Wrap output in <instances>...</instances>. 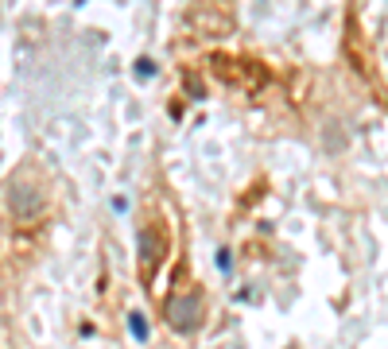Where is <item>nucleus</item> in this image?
Instances as JSON below:
<instances>
[{"label": "nucleus", "mask_w": 388, "mask_h": 349, "mask_svg": "<svg viewBox=\"0 0 388 349\" xmlns=\"http://www.w3.org/2000/svg\"><path fill=\"white\" fill-rule=\"evenodd\" d=\"M167 326L175 330V334H194V330L202 326V299H198V291L171 299L167 303Z\"/></svg>", "instance_id": "f257e3e1"}, {"label": "nucleus", "mask_w": 388, "mask_h": 349, "mask_svg": "<svg viewBox=\"0 0 388 349\" xmlns=\"http://www.w3.org/2000/svg\"><path fill=\"white\" fill-rule=\"evenodd\" d=\"M8 206H12L16 218H31V214L43 210V194H39L35 187H23V182H16V187L8 190Z\"/></svg>", "instance_id": "f03ea898"}, {"label": "nucleus", "mask_w": 388, "mask_h": 349, "mask_svg": "<svg viewBox=\"0 0 388 349\" xmlns=\"http://www.w3.org/2000/svg\"><path fill=\"white\" fill-rule=\"evenodd\" d=\"M128 330H132V338H136V342H148V322H144V314H140V311L128 314Z\"/></svg>", "instance_id": "7ed1b4c3"}, {"label": "nucleus", "mask_w": 388, "mask_h": 349, "mask_svg": "<svg viewBox=\"0 0 388 349\" xmlns=\"http://www.w3.org/2000/svg\"><path fill=\"white\" fill-rule=\"evenodd\" d=\"M140 248H144V253H140V256H144V260H152V256H160V253H155V248H160V240H155V245H152V233H140Z\"/></svg>", "instance_id": "20e7f679"}, {"label": "nucleus", "mask_w": 388, "mask_h": 349, "mask_svg": "<svg viewBox=\"0 0 388 349\" xmlns=\"http://www.w3.org/2000/svg\"><path fill=\"white\" fill-rule=\"evenodd\" d=\"M218 268H221V272H229V253H226V248L218 253Z\"/></svg>", "instance_id": "39448f33"}]
</instances>
